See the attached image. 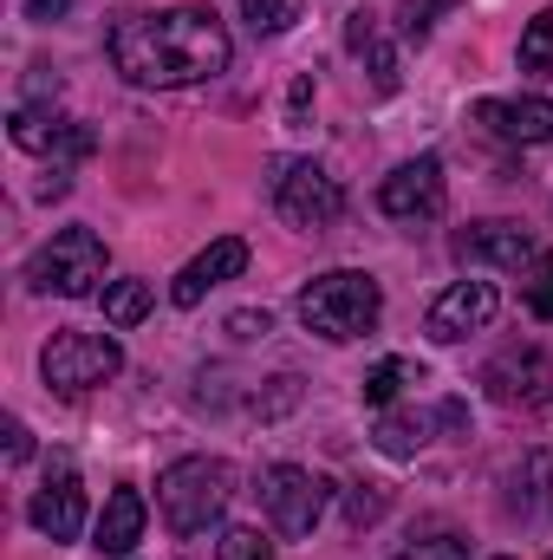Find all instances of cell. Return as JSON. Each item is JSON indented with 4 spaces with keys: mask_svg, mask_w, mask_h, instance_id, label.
Instances as JSON below:
<instances>
[{
    "mask_svg": "<svg viewBox=\"0 0 553 560\" xmlns=\"http://www.w3.org/2000/svg\"><path fill=\"white\" fill-rule=\"evenodd\" d=\"M411 378L423 385V372H416L411 359H385V365H378V372L365 378V405H372V411H391V398H398V392H404Z\"/></svg>",
    "mask_w": 553,
    "mask_h": 560,
    "instance_id": "20",
    "label": "cell"
},
{
    "mask_svg": "<svg viewBox=\"0 0 553 560\" xmlns=\"http://www.w3.org/2000/svg\"><path fill=\"white\" fill-rule=\"evenodd\" d=\"M385 509H391L385 482H352L345 489V528H372V522H385Z\"/></svg>",
    "mask_w": 553,
    "mask_h": 560,
    "instance_id": "23",
    "label": "cell"
},
{
    "mask_svg": "<svg viewBox=\"0 0 553 560\" xmlns=\"http://www.w3.org/2000/svg\"><path fill=\"white\" fill-rule=\"evenodd\" d=\"M475 125H489L508 143H548L553 138V98H482Z\"/></svg>",
    "mask_w": 553,
    "mask_h": 560,
    "instance_id": "15",
    "label": "cell"
},
{
    "mask_svg": "<svg viewBox=\"0 0 553 560\" xmlns=\"http://www.w3.org/2000/svg\"><path fill=\"white\" fill-rule=\"evenodd\" d=\"M255 495H261V509H268V522H274L280 535H313L319 515L332 509V482L319 469H299V463L261 469V489Z\"/></svg>",
    "mask_w": 553,
    "mask_h": 560,
    "instance_id": "7",
    "label": "cell"
},
{
    "mask_svg": "<svg viewBox=\"0 0 553 560\" xmlns=\"http://www.w3.org/2000/svg\"><path fill=\"white\" fill-rule=\"evenodd\" d=\"M215 560H274V541H268L261 528H222Z\"/></svg>",
    "mask_w": 553,
    "mask_h": 560,
    "instance_id": "25",
    "label": "cell"
},
{
    "mask_svg": "<svg viewBox=\"0 0 553 560\" xmlns=\"http://www.w3.org/2000/svg\"><path fill=\"white\" fill-rule=\"evenodd\" d=\"M482 385L508 411H548L553 405V359L541 346H508L482 365Z\"/></svg>",
    "mask_w": 553,
    "mask_h": 560,
    "instance_id": "8",
    "label": "cell"
},
{
    "mask_svg": "<svg viewBox=\"0 0 553 560\" xmlns=\"http://www.w3.org/2000/svg\"><path fill=\"white\" fill-rule=\"evenodd\" d=\"M456 248H462V261H489V268H528L534 261V235L521 229V222H469L462 235H456Z\"/></svg>",
    "mask_w": 553,
    "mask_h": 560,
    "instance_id": "14",
    "label": "cell"
},
{
    "mask_svg": "<svg viewBox=\"0 0 553 560\" xmlns=\"http://www.w3.org/2000/svg\"><path fill=\"white\" fill-rule=\"evenodd\" d=\"M293 313H299L306 332L345 346V339H365V332L385 319V287L372 275H358V268H332V275H313L299 287Z\"/></svg>",
    "mask_w": 553,
    "mask_h": 560,
    "instance_id": "2",
    "label": "cell"
},
{
    "mask_svg": "<svg viewBox=\"0 0 553 560\" xmlns=\"http://www.w3.org/2000/svg\"><path fill=\"white\" fill-rule=\"evenodd\" d=\"M26 522L46 541H79L85 535V482L72 476V463H52L46 489H33V502H26Z\"/></svg>",
    "mask_w": 553,
    "mask_h": 560,
    "instance_id": "11",
    "label": "cell"
},
{
    "mask_svg": "<svg viewBox=\"0 0 553 560\" xmlns=\"http://www.w3.org/2000/svg\"><path fill=\"white\" fill-rule=\"evenodd\" d=\"M26 456H33V430L20 418H7V463H26Z\"/></svg>",
    "mask_w": 553,
    "mask_h": 560,
    "instance_id": "32",
    "label": "cell"
},
{
    "mask_svg": "<svg viewBox=\"0 0 553 560\" xmlns=\"http://www.w3.org/2000/svg\"><path fill=\"white\" fill-rule=\"evenodd\" d=\"M508 515L521 522H553V450H528L508 469Z\"/></svg>",
    "mask_w": 553,
    "mask_h": 560,
    "instance_id": "17",
    "label": "cell"
},
{
    "mask_svg": "<svg viewBox=\"0 0 553 560\" xmlns=\"http://www.w3.org/2000/svg\"><path fill=\"white\" fill-rule=\"evenodd\" d=\"M268 196H274L280 222H293V229H332L345 215L339 176L313 156H274L268 163Z\"/></svg>",
    "mask_w": 553,
    "mask_h": 560,
    "instance_id": "5",
    "label": "cell"
},
{
    "mask_svg": "<svg viewBox=\"0 0 553 560\" xmlns=\"http://www.w3.org/2000/svg\"><path fill=\"white\" fill-rule=\"evenodd\" d=\"M118 372H125V346H118L111 332H79V326H66V332H52L46 352H39V378H46L59 398H85V392L111 385Z\"/></svg>",
    "mask_w": 553,
    "mask_h": 560,
    "instance_id": "4",
    "label": "cell"
},
{
    "mask_svg": "<svg viewBox=\"0 0 553 560\" xmlns=\"http://www.w3.org/2000/svg\"><path fill=\"white\" fill-rule=\"evenodd\" d=\"M306 112H313V72H299V79H293V92H286V125L299 131V125H306Z\"/></svg>",
    "mask_w": 553,
    "mask_h": 560,
    "instance_id": "31",
    "label": "cell"
},
{
    "mask_svg": "<svg viewBox=\"0 0 553 560\" xmlns=\"http://www.w3.org/2000/svg\"><path fill=\"white\" fill-rule=\"evenodd\" d=\"M521 293H528L534 319H553V255H534V261H528V280H521Z\"/></svg>",
    "mask_w": 553,
    "mask_h": 560,
    "instance_id": "27",
    "label": "cell"
},
{
    "mask_svg": "<svg viewBox=\"0 0 553 560\" xmlns=\"http://www.w3.org/2000/svg\"><path fill=\"white\" fill-rule=\"evenodd\" d=\"M456 0H404L398 7V26H404V39H430V26H436V13H449Z\"/></svg>",
    "mask_w": 553,
    "mask_h": 560,
    "instance_id": "28",
    "label": "cell"
},
{
    "mask_svg": "<svg viewBox=\"0 0 553 560\" xmlns=\"http://www.w3.org/2000/svg\"><path fill=\"white\" fill-rule=\"evenodd\" d=\"M79 0H26V20H39V26H52V20H66Z\"/></svg>",
    "mask_w": 553,
    "mask_h": 560,
    "instance_id": "33",
    "label": "cell"
},
{
    "mask_svg": "<svg viewBox=\"0 0 553 560\" xmlns=\"http://www.w3.org/2000/svg\"><path fill=\"white\" fill-rule=\"evenodd\" d=\"M105 268H111V255H105V242L92 229H59L26 261V287L33 293H59V300H85V293H98Z\"/></svg>",
    "mask_w": 553,
    "mask_h": 560,
    "instance_id": "6",
    "label": "cell"
},
{
    "mask_svg": "<svg viewBox=\"0 0 553 560\" xmlns=\"http://www.w3.org/2000/svg\"><path fill=\"white\" fill-rule=\"evenodd\" d=\"M365 66H372V92L391 98V92L404 85V72H398V46H391V39H372V46H365Z\"/></svg>",
    "mask_w": 553,
    "mask_h": 560,
    "instance_id": "26",
    "label": "cell"
},
{
    "mask_svg": "<svg viewBox=\"0 0 553 560\" xmlns=\"http://www.w3.org/2000/svg\"><path fill=\"white\" fill-rule=\"evenodd\" d=\"M143 522H150V509H143L138 489H111V495H105V515H98V528H92V548L105 560H125L143 541Z\"/></svg>",
    "mask_w": 553,
    "mask_h": 560,
    "instance_id": "16",
    "label": "cell"
},
{
    "mask_svg": "<svg viewBox=\"0 0 553 560\" xmlns=\"http://www.w3.org/2000/svg\"><path fill=\"white\" fill-rule=\"evenodd\" d=\"M398 560H469V548H462L456 535H430V541H416V548H404Z\"/></svg>",
    "mask_w": 553,
    "mask_h": 560,
    "instance_id": "30",
    "label": "cell"
},
{
    "mask_svg": "<svg viewBox=\"0 0 553 560\" xmlns=\"http://www.w3.org/2000/svg\"><path fill=\"white\" fill-rule=\"evenodd\" d=\"M7 138H13V150H26V156H85L92 150V131L85 125H66L46 105H20L7 118Z\"/></svg>",
    "mask_w": 553,
    "mask_h": 560,
    "instance_id": "12",
    "label": "cell"
},
{
    "mask_svg": "<svg viewBox=\"0 0 553 560\" xmlns=\"http://www.w3.org/2000/svg\"><path fill=\"white\" fill-rule=\"evenodd\" d=\"M521 72H553V7L534 13L521 33Z\"/></svg>",
    "mask_w": 553,
    "mask_h": 560,
    "instance_id": "24",
    "label": "cell"
},
{
    "mask_svg": "<svg viewBox=\"0 0 553 560\" xmlns=\"http://www.w3.org/2000/svg\"><path fill=\"white\" fill-rule=\"evenodd\" d=\"M372 443L404 463V456H416V450L430 443V418H423V411H385V418L372 423Z\"/></svg>",
    "mask_w": 553,
    "mask_h": 560,
    "instance_id": "18",
    "label": "cell"
},
{
    "mask_svg": "<svg viewBox=\"0 0 553 560\" xmlns=\"http://www.w3.org/2000/svg\"><path fill=\"white\" fill-rule=\"evenodd\" d=\"M495 306H502V293H495L489 280H456V287H443V293L430 300V313H423V332H430L436 346H456V339L482 332V326L495 319Z\"/></svg>",
    "mask_w": 553,
    "mask_h": 560,
    "instance_id": "10",
    "label": "cell"
},
{
    "mask_svg": "<svg viewBox=\"0 0 553 560\" xmlns=\"http://www.w3.org/2000/svg\"><path fill=\"white\" fill-rule=\"evenodd\" d=\"M111 66L143 85V92H183L202 79H222L235 59L228 26L209 7H163V13H131L111 26Z\"/></svg>",
    "mask_w": 553,
    "mask_h": 560,
    "instance_id": "1",
    "label": "cell"
},
{
    "mask_svg": "<svg viewBox=\"0 0 553 560\" xmlns=\"http://www.w3.org/2000/svg\"><path fill=\"white\" fill-rule=\"evenodd\" d=\"M443 202H449V183H443V163L436 156H411V163H398L378 183V209L391 222H436Z\"/></svg>",
    "mask_w": 553,
    "mask_h": 560,
    "instance_id": "9",
    "label": "cell"
},
{
    "mask_svg": "<svg viewBox=\"0 0 553 560\" xmlns=\"http://www.w3.org/2000/svg\"><path fill=\"white\" fill-rule=\"evenodd\" d=\"M274 332V319H268V306H242V313H228V339H268Z\"/></svg>",
    "mask_w": 553,
    "mask_h": 560,
    "instance_id": "29",
    "label": "cell"
},
{
    "mask_svg": "<svg viewBox=\"0 0 553 560\" xmlns=\"http://www.w3.org/2000/svg\"><path fill=\"white\" fill-rule=\"evenodd\" d=\"M242 268H248V242H242V235H222V242H209L183 275L169 280V300H176V306H202V293H209V287L235 280Z\"/></svg>",
    "mask_w": 553,
    "mask_h": 560,
    "instance_id": "13",
    "label": "cell"
},
{
    "mask_svg": "<svg viewBox=\"0 0 553 560\" xmlns=\"http://www.w3.org/2000/svg\"><path fill=\"white\" fill-rule=\"evenodd\" d=\"M150 313V280H105V319L111 326H138Z\"/></svg>",
    "mask_w": 553,
    "mask_h": 560,
    "instance_id": "19",
    "label": "cell"
},
{
    "mask_svg": "<svg viewBox=\"0 0 553 560\" xmlns=\"http://www.w3.org/2000/svg\"><path fill=\"white\" fill-rule=\"evenodd\" d=\"M495 560H508V555H495Z\"/></svg>",
    "mask_w": 553,
    "mask_h": 560,
    "instance_id": "34",
    "label": "cell"
},
{
    "mask_svg": "<svg viewBox=\"0 0 553 560\" xmlns=\"http://www.w3.org/2000/svg\"><path fill=\"white\" fill-rule=\"evenodd\" d=\"M299 398H306V378H293V372H280V378H268V385H261V392L248 398V411H255L261 423H274V418H286V411H293Z\"/></svg>",
    "mask_w": 553,
    "mask_h": 560,
    "instance_id": "21",
    "label": "cell"
},
{
    "mask_svg": "<svg viewBox=\"0 0 553 560\" xmlns=\"http://www.w3.org/2000/svg\"><path fill=\"white\" fill-rule=\"evenodd\" d=\"M228 495H235V469L222 456H183L156 476V509L169 535H202L209 522H222Z\"/></svg>",
    "mask_w": 553,
    "mask_h": 560,
    "instance_id": "3",
    "label": "cell"
},
{
    "mask_svg": "<svg viewBox=\"0 0 553 560\" xmlns=\"http://www.w3.org/2000/svg\"><path fill=\"white\" fill-rule=\"evenodd\" d=\"M299 13H306V0H242V20L255 26V33H293L299 26Z\"/></svg>",
    "mask_w": 553,
    "mask_h": 560,
    "instance_id": "22",
    "label": "cell"
}]
</instances>
